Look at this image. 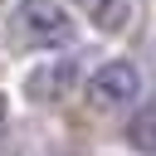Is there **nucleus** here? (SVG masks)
<instances>
[{
    "mask_svg": "<svg viewBox=\"0 0 156 156\" xmlns=\"http://www.w3.org/2000/svg\"><path fill=\"white\" fill-rule=\"evenodd\" d=\"M10 39L20 49H54L73 39V20L58 0H24L10 15Z\"/></svg>",
    "mask_w": 156,
    "mask_h": 156,
    "instance_id": "1",
    "label": "nucleus"
},
{
    "mask_svg": "<svg viewBox=\"0 0 156 156\" xmlns=\"http://www.w3.org/2000/svg\"><path fill=\"white\" fill-rule=\"evenodd\" d=\"M136 93H141V73H136L127 58H107V63L88 78V102L102 107V112L136 102Z\"/></svg>",
    "mask_w": 156,
    "mask_h": 156,
    "instance_id": "2",
    "label": "nucleus"
},
{
    "mask_svg": "<svg viewBox=\"0 0 156 156\" xmlns=\"http://www.w3.org/2000/svg\"><path fill=\"white\" fill-rule=\"evenodd\" d=\"M78 78H83V68H78V58H54V63H39L29 78H24V93H29V102H63L73 88H78Z\"/></svg>",
    "mask_w": 156,
    "mask_h": 156,
    "instance_id": "3",
    "label": "nucleus"
},
{
    "mask_svg": "<svg viewBox=\"0 0 156 156\" xmlns=\"http://www.w3.org/2000/svg\"><path fill=\"white\" fill-rule=\"evenodd\" d=\"M83 5H88V20H93L98 29H122L127 15H132L127 0H83Z\"/></svg>",
    "mask_w": 156,
    "mask_h": 156,
    "instance_id": "4",
    "label": "nucleus"
},
{
    "mask_svg": "<svg viewBox=\"0 0 156 156\" xmlns=\"http://www.w3.org/2000/svg\"><path fill=\"white\" fill-rule=\"evenodd\" d=\"M127 141H132V151H151L156 141H151V107H136L132 112V122H127Z\"/></svg>",
    "mask_w": 156,
    "mask_h": 156,
    "instance_id": "5",
    "label": "nucleus"
},
{
    "mask_svg": "<svg viewBox=\"0 0 156 156\" xmlns=\"http://www.w3.org/2000/svg\"><path fill=\"white\" fill-rule=\"evenodd\" d=\"M0 132H5V93H0Z\"/></svg>",
    "mask_w": 156,
    "mask_h": 156,
    "instance_id": "6",
    "label": "nucleus"
}]
</instances>
